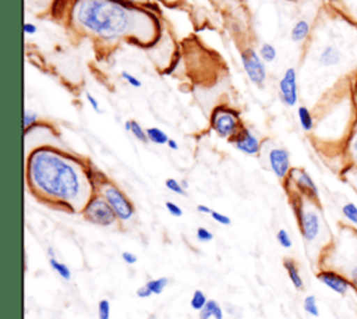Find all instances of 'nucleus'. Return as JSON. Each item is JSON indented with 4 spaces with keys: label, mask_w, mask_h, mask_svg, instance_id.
Listing matches in <instances>:
<instances>
[{
    "label": "nucleus",
    "mask_w": 357,
    "mask_h": 319,
    "mask_svg": "<svg viewBox=\"0 0 357 319\" xmlns=\"http://www.w3.org/2000/svg\"><path fill=\"white\" fill-rule=\"evenodd\" d=\"M137 295H138L139 298H148V297L152 295V291H151L146 286H142V287H139V288L137 290Z\"/></svg>",
    "instance_id": "obj_40"
},
{
    "label": "nucleus",
    "mask_w": 357,
    "mask_h": 319,
    "mask_svg": "<svg viewBox=\"0 0 357 319\" xmlns=\"http://www.w3.org/2000/svg\"><path fill=\"white\" fill-rule=\"evenodd\" d=\"M211 127L220 138L231 139L243 125L236 110L227 106H218L211 114Z\"/></svg>",
    "instance_id": "obj_5"
},
{
    "label": "nucleus",
    "mask_w": 357,
    "mask_h": 319,
    "mask_svg": "<svg viewBox=\"0 0 357 319\" xmlns=\"http://www.w3.org/2000/svg\"><path fill=\"white\" fill-rule=\"evenodd\" d=\"M84 216L88 221L98 226H110L116 220L117 215L105 198H92L84 209Z\"/></svg>",
    "instance_id": "obj_6"
},
{
    "label": "nucleus",
    "mask_w": 357,
    "mask_h": 319,
    "mask_svg": "<svg viewBox=\"0 0 357 319\" xmlns=\"http://www.w3.org/2000/svg\"><path fill=\"white\" fill-rule=\"evenodd\" d=\"M197 238L201 242H208L213 238V234L209 230H206L205 227H198L197 228Z\"/></svg>",
    "instance_id": "obj_34"
},
{
    "label": "nucleus",
    "mask_w": 357,
    "mask_h": 319,
    "mask_svg": "<svg viewBox=\"0 0 357 319\" xmlns=\"http://www.w3.org/2000/svg\"><path fill=\"white\" fill-rule=\"evenodd\" d=\"M146 135H148V139H149L151 142L156 143V145H165V143H167V141L170 139V138L167 137V134H166L163 130L158 128V127H149V128H146Z\"/></svg>",
    "instance_id": "obj_21"
},
{
    "label": "nucleus",
    "mask_w": 357,
    "mask_h": 319,
    "mask_svg": "<svg viewBox=\"0 0 357 319\" xmlns=\"http://www.w3.org/2000/svg\"><path fill=\"white\" fill-rule=\"evenodd\" d=\"M22 118H24V127H25V130H28L31 125H33L38 121V114L31 110H25Z\"/></svg>",
    "instance_id": "obj_33"
},
{
    "label": "nucleus",
    "mask_w": 357,
    "mask_h": 319,
    "mask_svg": "<svg viewBox=\"0 0 357 319\" xmlns=\"http://www.w3.org/2000/svg\"><path fill=\"white\" fill-rule=\"evenodd\" d=\"M241 64L248 77V79L257 85L264 86L266 79V67L265 61L261 59L259 53L254 49H245L241 52Z\"/></svg>",
    "instance_id": "obj_7"
},
{
    "label": "nucleus",
    "mask_w": 357,
    "mask_h": 319,
    "mask_svg": "<svg viewBox=\"0 0 357 319\" xmlns=\"http://www.w3.org/2000/svg\"><path fill=\"white\" fill-rule=\"evenodd\" d=\"M211 316H213L215 319H223L222 308L213 299H209L199 312V319H209Z\"/></svg>",
    "instance_id": "obj_20"
},
{
    "label": "nucleus",
    "mask_w": 357,
    "mask_h": 319,
    "mask_svg": "<svg viewBox=\"0 0 357 319\" xmlns=\"http://www.w3.org/2000/svg\"><path fill=\"white\" fill-rule=\"evenodd\" d=\"M279 98L282 103L287 107H293L298 102V85H297V71L294 67L284 70L279 81Z\"/></svg>",
    "instance_id": "obj_10"
},
{
    "label": "nucleus",
    "mask_w": 357,
    "mask_h": 319,
    "mask_svg": "<svg viewBox=\"0 0 357 319\" xmlns=\"http://www.w3.org/2000/svg\"><path fill=\"white\" fill-rule=\"evenodd\" d=\"M310 32H311V25H310V22H308L307 20H298V21L293 25V28H291V31H290V39H291L294 43H301V42H304V40L308 38Z\"/></svg>",
    "instance_id": "obj_18"
},
{
    "label": "nucleus",
    "mask_w": 357,
    "mask_h": 319,
    "mask_svg": "<svg viewBox=\"0 0 357 319\" xmlns=\"http://www.w3.org/2000/svg\"><path fill=\"white\" fill-rule=\"evenodd\" d=\"M303 308L304 311L311 315V316H319V308H318V302L317 298L314 295H307L303 301Z\"/></svg>",
    "instance_id": "obj_23"
},
{
    "label": "nucleus",
    "mask_w": 357,
    "mask_h": 319,
    "mask_svg": "<svg viewBox=\"0 0 357 319\" xmlns=\"http://www.w3.org/2000/svg\"><path fill=\"white\" fill-rule=\"evenodd\" d=\"M191 308L192 309H195V311H201L204 306H205V304L208 302V299H206V297H205V294L201 291V290H195L194 291V294H192V297H191Z\"/></svg>",
    "instance_id": "obj_26"
},
{
    "label": "nucleus",
    "mask_w": 357,
    "mask_h": 319,
    "mask_svg": "<svg viewBox=\"0 0 357 319\" xmlns=\"http://www.w3.org/2000/svg\"><path fill=\"white\" fill-rule=\"evenodd\" d=\"M28 182L49 199L71 203L84 191L85 176L68 157L47 148L35 150L26 164Z\"/></svg>",
    "instance_id": "obj_2"
},
{
    "label": "nucleus",
    "mask_w": 357,
    "mask_h": 319,
    "mask_svg": "<svg viewBox=\"0 0 357 319\" xmlns=\"http://www.w3.org/2000/svg\"><path fill=\"white\" fill-rule=\"evenodd\" d=\"M258 53H259L261 59H262L265 63H272V61L276 59V56H278L276 47H275L273 45H271V43H268V42L261 45Z\"/></svg>",
    "instance_id": "obj_22"
},
{
    "label": "nucleus",
    "mask_w": 357,
    "mask_h": 319,
    "mask_svg": "<svg viewBox=\"0 0 357 319\" xmlns=\"http://www.w3.org/2000/svg\"><path fill=\"white\" fill-rule=\"evenodd\" d=\"M120 1L128 3V4H134V3H139V1H142V0H120Z\"/></svg>",
    "instance_id": "obj_44"
},
{
    "label": "nucleus",
    "mask_w": 357,
    "mask_h": 319,
    "mask_svg": "<svg viewBox=\"0 0 357 319\" xmlns=\"http://www.w3.org/2000/svg\"><path fill=\"white\" fill-rule=\"evenodd\" d=\"M197 210L201 212V213H208V215H211V212H212V209L208 208L206 205H198V206H197Z\"/></svg>",
    "instance_id": "obj_41"
},
{
    "label": "nucleus",
    "mask_w": 357,
    "mask_h": 319,
    "mask_svg": "<svg viewBox=\"0 0 357 319\" xmlns=\"http://www.w3.org/2000/svg\"><path fill=\"white\" fill-rule=\"evenodd\" d=\"M98 316L99 319H109L110 318V304L107 299H100L98 304Z\"/></svg>",
    "instance_id": "obj_31"
},
{
    "label": "nucleus",
    "mask_w": 357,
    "mask_h": 319,
    "mask_svg": "<svg viewBox=\"0 0 357 319\" xmlns=\"http://www.w3.org/2000/svg\"><path fill=\"white\" fill-rule=\"evenodd\" d=\"M317 279L337 295H346L350 290H353V284L344 274L329 267L321 269L317 273Z\"/></svg>",
    "instance_id": "obj_11"
},
{
    "label": "nucleus",
    "mask_w": 357,
    "mask_h": 319,
    "mask_svg": "<svg viewBox=\"0 0 357 319\" xmlns=\"http://www.w3.org/2000/svg\"><path fill=\"white\" fill-rule=\"evenodd\" d=\"M49 262H50L52 269L56 270L64 280H70V279H71V272H70V269L67 267V265H64V263L56 260L54 258H50Z\"/></svg>",
    "instance_id": "obj_25"
},
{
    "label": "nucleus",
    "mask_w": 357,
    "mask_h": 319,
    "mask_svg": "<svg viewBox=\"0 0 357 319\" xmlns=\"http://www.w3.org/2000/svg\"><path fill=\"white\" fill-rule=\"evenodd\" d=\"M293 209L297 217L298 230L304 241L308 244L317 242L324 230V220L318 202L310 201L296 194L293 198Z\"/></svg>",
    "instance_id": "obj_4"
},
{
    "label": "nucleus",
    "mask_w": 357,
    "mask_h": 319,
    "mask_svg": "<svg viewBox=\"0 0 357 319\" xmlns=\"http://www.w3.org/2000/svg\"><path fill=\"white\" fill-rule=\"evenodd\" d=\"M326 256L339 258L329 269L344 274L357 291V230L347 226L343 227L342 234L339 235V242L328 249Z\"/></svg>",
    "instance_id": "obj_3"
},
{
    "label": "nucleus",
    "mask_w": 357,
    "mask_h": 319,
    "mask_svg": "<svg viewBox=\"0 0 357 319\" xmlns=\"http://www.w3.org/2000/svg\"><path fill=\"white\" fill-rule=\"evenodd\" d=\"M166 209H167V212L172 215V216H176V217H180V216H183V210H181V208L178 206V205H176L174 202H166Z\"/></svg>",
    "instance_id": "obj_36"
},
{
    "label": "nucleus",
    "mask_w": 357,
    "mask_h": 319,
    "mask_svg": "<svg viewBox=\"0 0 357 319\" xmlns=\"http://www.w3.org/2000/svg\"><path fill=\"white\" fill-rule=\"evenodd\" d=\"M276 240H278V242H279L283 248H290L291 244H293V241H291V238H290V234H289L284 228H280V230L276 233Z\"/></svg>",
    "instance_id": "obj_30"
},
{
    "label": "nucleus",
    "mask_w": 357,
    "mask_h": 319,
    "mask_svg": "<svg viewBox=\"0 0 357 319\" xmlns=\"http://www.w3.org/2000/svg\"><path fill=\"white\" fill-rule=\"evenodd\" d=\"M340 215L347 227L357 230V202L347 199L340 206Z\"/></svg>",
    "instance_id": "obj_16"
},
{
    "label": "nucleus",
    "mask_w": 357,
    "mask_h": 319,
    "mask_svg": "<svg viewBox=\"0 0 357 319\" xmlns=\"http://www.w3.org/2000/svg\"><path fill=\"white\" fill-rule=\"evenodd\" d=\"M230 143L234 145L236 149H238L240 152L245 153V155H258L259 153V139L254 135V132L245 127H241L240 131L231 138L229 139Z\"/></svg>",
    "instance_id": "obj_12"
},
{
    "label": "nucleus",
    "mask_w": 357,
    "mask_h": 319,
    "mask_svg": "<svg viewBox=\"0 0 357 319\" xmlns=\"http://www.w3.org/2000/svg\"><path fill=\"white\" fill-rule=\"evenodd\" d=\"M24 32H25V35H35L38 32V28H36V25L33 22H28L26 21L24 24Z\"/></svg>",
    "instance_id": "obj_39"
},
{
    "label": "nucleus",
    "mask_w": 357,
    "mask_h": 319,
    "mask_svg": "<svg viewBox=\"0 0 357 319\" xmlns=\"http://www.w3.org/2000/svg\"><path fill=\"white\" fill-rule=\"evenodd\" d=\"M343 59L344 53L335 43H325L317 54V63L322 68H336L342 64Z\"/></svg>",
    "instance_id": "obj_14"
},
{
    "label": "nucleus",
    "mask_w": 357,
    "mask_h": 319,
    "mask_svg": "<svg viewBox=\"0 0 357 319\" xmlns=\"http://www.w3.org/2000/svg\"><path fill=\"white\" fill-rule=\"evenodd\" d=\"M121 258H123V260H124L126 263H128V265H134V263L137 262V256H135L132 252H128V251H124V252L121 254Z\"/></svg>",
    "instance_id": "obj_38"
},
{
    "label": "nucleus",
    "mask_w": 357,
    "mask_h": 319,
    "mask_svg": "<svg viewBox=\"0 0 357 319\" xmlns=\"http://www.w3.org/2000/svg\"><path fill=\"white\" fill-rule=\"evenodd\" d=\"M165 185L167 187V189H170V191H172V192H174V194L185 195V189L183 188L181 182H178V181H177V180H174V178H167V180L165 181Z\"/></svg>",
    "instance_id": "obj_29"
},
{
    "label": "nucleus",
    "mask_w": 357,
    "mask_h": 319,
    "mask_svg": "<svg viewBox=\"0 0 357 319\" xmlns=\"http://www.w3.org/2000/svg\"><path fill=\"white\" fill-rule=\"evenodd\" d=\"M283 267L287 272V276H289L291 284L294 286V288L296 290H303L304 288V280L300 274L297 263L291 258H284L283 259Z\"/></svg>",
    "instance_id": "obj_17"
},
{
    "label": "nucleus",
    "mask_w": 357,
    "mask_h": 319,
    "mask_svg": "<svg viewBox=\"0 0 357 319\" xmlns=\"http://www.w3.org/2000/svg\"><path fill=\"white\" fill-rule=\"evenodd\" d=\"M121 78L128 84V85H131V86H134V88H141V81L135 77V75H132V74H130L128 71H121Z\"/></svg>",
    "instance_id": "obj_32"
},
{
    "label": "nucleus",
    "mask_w": 357,
    "mask_h": 319,
    "mask_svg": "<svg viewBox=\"0 0 357 319\" xmlns=\"http://www.w3.org/2000/svg\"><path fill=\"white\" fill-rule=\"evenodd\" d=\"M344 153H346V160L349 167L357 169V113H356L351 130L349 132V137L346 138Z\"/></svg>",
    "instance_id": "obj_15"
},
{
    "label": "nucleus",
    "mask_w": 357,
    "mask_h": 319,
    "mask_svg": "<svg viewBox=\"0 0 357 319\" xmlns=\"http://www.w3.org/2000/svg\"><path fill=\"white\" fill-rule=\"evenodd\" d=\"M211 216H212V219H213L215 221H218V223H220V224L229 226V224L231 223V220H230L229 216H226V215H223V213H219V212H216V210H212V212H211Z\"/></svg>",
    "instance_id": "obj_35"
},
{
    "label": "nucleus",
    "mask_w": 357,
    "mask_h": 319,
    "mask_svg": "<svg viewBox=\"0 0 357 319\" xmlns=\"http://www.w3.org/2000/svg\"><path fill=\"white\" fill-rule=\"evenodd\" d=\"M343 176H344V180L350 184V187H351V188L356 191V194H357V169L347 166V169L344 170Z\"/></svg>",
    "instance_id": "obj_28"
},
{
    "label": "nucleus",
    "mask_w": 357,
    "mask_h": 319,
    "mask_svg": "<svg viewBox=\"0 0 357 319\" xmlns=\"http://www.w3.org/2000/svg\"><path fill=\"white\" fill-rule=\"evenodd\" d=\"M167 146H169L172 150H177V149H178V143H177L174 139H172V138L167 141Z\"/></svg>",
    "instance_id": "obj_42"
},
{
    "label": "nucleus",
    "mask_w": 357,
    "mask_h": 319,
    "mask_svg": "<svg viewBox=\"0 0 357 319\" xmlns=\"http://www.w3.org/2000/svg\"><path fill=\"white\" fill-rule=\"evenodd\" d=\"M124 130H126L127 132H130V131H131V120H128V121H126V123H124Z\"/></svg>",
    "instance_id": "obj_43"
},
{
    "label": "nucleus",
    "mask_w": 357,
    "mask_h": 319,
    "mask_svg": "<svg viewBox=\"0 0 357 319\" xmlns=\"http://www.w3.org/2000/svg\"><path fill=\"white\" fill-rule=\"evenodd\" d=\"M138 141H141V142H148L149 139H148V135H146V130H144L141 125H139V123L138 121H135V120H131V131H130Z\"/></svg>",
    "instance_id": "obj_27"
},
{
    "label": "nucleus",
    "mask_w": 357,
    "mask_h": 319,
    "mask_svg": "<svg viewBox=\"0 0 357 319\" xmlns=\"http://www.w3.org/2000/svg\"><path fill=\"white\" fill-rule=\"evenodd\" d=\"M297 117H298V123L301 125V128L305 132H310L314 130L315 121H314V116L311 113V110L307 106H298L297 107Z\"/></svg>",
    "instance_id": "obj_19"
},
{
    "label": "nucleus",
    "mask_w": 357,
    "mask_h": 319,
    "mask_svg": "<svg viewBox=\"0 0 357 319\" xmlns=\"http://www.w3.org/2000/svg\"><path fill=\"white\" fill-rule=\"evenodd\" d=\"M85 98H86V102L89 103V106L96 111V113H100V109H99V102L96 100V98L93 95H91L89 92L85 93Z\"/></svg>",
    "instance_id": "obj_37"
},
{
    "label": "nucleus",
    "mask_w": 357,
    "mask_h": 319,
    "mask_svg": "<svg viewBox=\"0 0 357 319\" xmlns=\"http://www.w3.org/2000/svg\"><path fill=\"white\" fill-rule=\"evenodd\" d=\"M103 198L109 202V205L113 208L114 213L121 220H128L132 217L135 209L131 201L126 196L124 192H121L116 185L107 184L103 187Z\"/></svg>",
    "instance_id": "obj_8"
},
{
    "label": "nucleus",
    "mask_w": 357,
    "mask_h": 319,
    "mask_svg": "<svg viewBox=\"0 0 357 319\" xmlns=\"http://www.w3.org/2000/svg\"><path fill=\"white\" fill-rule=\"evenodd\" d=\"M269 166L273 174L279 178L283 180L289 177V173L291 170L290 167V155L284 148H273L269 150L268 155Z\"/></svg>",
    "instance_id": "obj_13"
},
{
    "label": "nucleus",
    "mask_w": 357,
    "mask_h": 319,
    "mask_svg": "<svg viewBox=\"0 0 357 319\" xmlns=\"http://www.w3.org/2000/svg\"><path fill=\"white\" fill-rule=\"evenodd\" d=\"M71 20L81 29L103 40L132 38L146 43L156 33L153 17L120 0H74Z\"/></svg>",
    "instance_id": "obj_1"
},
{
    "label": "nucleus",
    "mask_w": 357,
    "mask_h": 319,
    "mask_svg": "<svg viewBox=\"0 0 357 319\" xmlns=\"http://www.w3.org/2000/svg\"><path fill=\"white\" fill-rule=\"evenodd\" d=\"M181 185H183V188H184V189H187V188H188V184H187V181H185V180H183V181H181Z\"/></svg>",
    "instance_id": "obj_45"
},
{
    "label": "nucleus",
    "mask_w": 357,
    "mask_h": 319,
    "mask_svg": "<svg viewBox=\"0 0 357 319\" xmlns=\"http://www.w3.org/2000/svg\"><path fill=\"white\" fill-rule=\"evenodd\" d=\"M169 280L167 277H159V279H153V280H149L145 286L152 291V294H160L165 287L167 286Z\"/></svg>",
    "instance_id": "obj_24"
},
{
    "label": "nucleus",
    "mask_w": 357,
    "mask_h": 319,
    "mask_svg": "<svg viewBox=\"0 0 357 319\" xmlns=\"http://www.w3.org/2000/svg\"><path fill=\"white\" fill-rule=\"evenodd\" d=\"M289 178L293 182L298 195L314 202L319 201L318 187L314 182L312 177L304 169H291L289 173Z\"/></svg>",
    "instance_id": "obj_9"
}]
</instances>
